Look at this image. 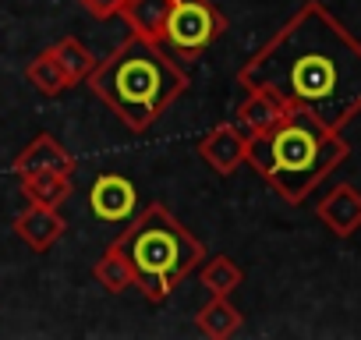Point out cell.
Returning a JSON list of instances; mask_svg holds the SVG:
<instances>
[{
  "instance_id": "cell-6",
  "label": "cell",
  "mask_w": 361,
  "mask_h": 340,
  "mask_svg": "<svg viewBox=\"0 0 361 340\" xmlns=\"http://www.w3.org/2000/svg\"><path fill=\"white\" fill-rule=\"evenodd\" d=\"M85 202H89V213L99 224H114V227L131 224L142 210L138 188L124 174H96L89 192H85Z\"/></svg>"
},
{
  "instance_id": "cell-13",
  "label": "cell",
  "mask_w": 361,
  "mask_h": 340,
  "mask_svg": "<svg viewBox=\"0 0 361 340\" xmlns=\"http://www.w3.org/2000/svg\"><path fill=\"white\" fill-rule=\"evenodd\" d=\"M18 188H22V199H25L29 206H50V210H61V206L75 195L71 174H57V170L18 178Z\"/></svg>"
},
{
  "instance_id": "cell-4",
  "label": "cell",
  "mask_w": 361,
  "mask_h": 340,
  "mask_svg": "<svg viewBox=\"0 0 361 340\" xmlns=\"http://www.w3.org/2000/svg\"><path fill=\"white\" fill-rule=\"evenodd\" d=\"M114 245L135 269V291L152 305L166 301L173 287L206 259L202 238H195L163 202L142 206L138 217L114 238Z\"/></svg>"
},
{
  "instance_id": "cell-3",
  "label": "cell",
  "mask_w": 361,
  "mask_h": 340,
  "mask_svg": "<svg viewBox=\"0 0 361 340\" xmlns=\"http://www.w3.org/2000/svg\"><path fill=\"white\" fill-rule=\"evenodd\" d=\"M347 156L350 145L343 131L322 124L301 107H287L269 131L248 142L245 166H252L287 206H301Z\"/></svg>"
},
{
  "instance_id": "cell-1",
  "label": "cell",
  "mask_w": 361,
  "mask_h": 340,
  "mask_svg": "<svg viewBox=\"0 0 361 340\" xmlns=\"http://www.w3.org/2000/svg\"><path fill=\"white\" fill-rule=\"evenodd\" d=\"M343 131L361 114V40L319 0L301 4L234 75Z\"/></svg>"
},
{
  "instance_id": "cell-7",
  "label": "cell",
  "mask_w": 361,
  "mask_h": 340,
  "mask_svg": "<svg viewBox=\"0 0 361 340\" xmlns=\"http://www.w3.org/2000/svg\"><path fill=\"white\" fill-rule=\"evenodd\" d=\"M248 135L241 131V124L238 121H220V124H213L202 138H199V145H195V152H199V159L209 166V170H216V174H234L238 166H245V152H248Z\"/></svg>"
},
{
  "instance_id": "cell-8",
  "label": "cell",
  "mask_w": 361,
  "mask_h": 340,
  "mask_svg": "<svg viewBox=\"0 0 361 340\" xmlns=\"http://www.w3.org/2000/svg\"><path fill=\"white\" fill-rule=\"evenodd\" d=\"M47 170H57V174H75L78 159L75 152L50 131H39L36 138H29V145L18 149V156L11 159V174L15 178H29V174H47Z\"/></svg>"
},
{
  "instance_id": "cell-9",
  "label": "cell",
  "mask_w": 361,
  "mask_h": 340,
  "mask_svg": "<svg viewBox=\"0 0 361 340\" xmlns=\"http://www.w3.org/2000/svg\"><path fill=\"white\" fill-rule=\"evenodd\" d=\"M315 217H319V224H322L329 234H336V238L357 234V231H361V192H357L354 185H347V181L333 185V188L315 202Z\"/></svg>"
},
{
  "instance_id": "cell-11",
  "label": "cell",
  "mask_w": 361,
  "mask_h": 340,
  "mask_svg": "<svg viewBox=\"0 0 361 340\" xmlns=\"http://www.w3.org/2000/svg\"><path fill=\"white\" fill-rule=\"evenodd\" d=\"M283 114H287V103L276 92H269V89H245V96H241V103L234 110V121L241 124V131L248 138H255V135L269 131Z\"/></svg>"
},
{
  "instance_id": "cell-18",
  "label": "cell",
  "mask_w": 361,
  "mask_h": 340,
  "mask_svg": "<svg viewBox=\"0 0 361 340\" xmlns=\"http://www.w3.org/2000/svg\"><path fill=\"white\" fill-rule=\"evenodd\" d=\"M25 82H29L36 92H43V96H61L64 89H71V82H68L61 61L54 57V50H43V54H36V57L25 64Z\"/></svg>"
},
{
  "instance_id": "cell-2",
  "label": "cell",
  "mask_w": 361,
  "mask_h": 340,
  "mask_svg": "<svg viewBox=\"0 0 361 340\" xmlns=\"http://www.w3.org/2000/svg\"><path fill=\"white\" fill-rule=\"evenodd\" d=\"M85 85L114 117H121L128 131L142 135L188 92L192 82L180 61L156 40L128 32V40L96 64Z\"/></svg>"
},
{
  "instance_id": "cell-5",
  "label": "cell",
  "mask_w": 361,
  "mask_h": 340,
  "mask_svg": "<svg viewBox=\"0 0 361 340\" xmlns=\"http://www.w3.org/2000/svg\"><path fill=\"white\" fill-rule=\"evenodd\" d=\"M227 29L231 18L213 0H173L159 32V47L177 61H199Z\"/></svg>"
},
{
  "instance_id": "cell-14",
  "label": "cell",
  "mask_w": 361,
  "mask_h": 340,
  "mask_svg": "<svg viewBox=\"0 0 361 340\" xmlns=\"http://www.w3.org/2000/svg\"><path fill=\"white\" fill-rule=\"evenodd\" d=\"M170 4L173 0H128V4H121V18H124L128 32L159 43V32H163L166 15H170Z\"/></svg>"
},
{
  "instance_id": "cell-12",
  "label": "cell",
  "mask_w": 361,
  "mask_h": 340,
  "mask_svg": "<svg viewBox=\"0 0 361 340\" xmlns=\"http://www.w3.org/2000/svg\"><path fill=\"white\" fill-rule=\"evenodd\" d=\"M245 326L241 308L231 301V294H209V301L195 312V329L206 340H231Z\"/></svg>"
},
{
  "instance_id": "cell-15",
  "label": "cell",
  "mask_w": 361,
  "mask_h": 340,
  "mask_svg": "<svg viewBox=\"0 0 361 340\" xmlns=\"http://www.w3.org/2000/svg\"><path fill=\"white\" fill-rule=\"evenodd\" d=\"M92 277H96V284H99L106 294H124V291L135 287V269H131V262L124 259V252H121L114 241H110V245L103 248V255L96 259Z\"/></svg>"
},
{
  "instance_id": "cell-19",
  "label": "cell",
  "mask_w": 361,
  "mask_h": 340,
  "mask_svg": "<svg viewBox=\"0 0 361 340\" xmlns=\"http://www.w3.org/2000/svg\"><path fill=\"white\" fill-rule=\"evenodd\" d=\"M78 4L85 8V15H92V18H99V22L121 15V0H78Z\"/></svg>"
},
{
  "instance_id": "cell-17",
  "label": "cell",
  "mask_w": 361,
  "mask_h": 340,
  "mask_svg": "<svg viewBox=\"0 0 361 340\" xmlns=\"http://www.w3.org/2000/svg\"><path fill=\"white\" fill-rule=\"evenodd\" d=\"M199 284L209 294H234L245 284V269L231 255H206L199 262Z\"/></svg>"
},
{
  "instance_id": "cell-20",
  "label": "cell",
  "mask_w": 361,
  "mask_h": 340,
  "mask_svg": "<svg viewBox=\"0 0 361 340\" xmlns=\"http://www.w3.org/2000/svg\"><path fill=\"white\" fill-rule=\"evenodd\" d=\"M121 4H128V0H121Z\"/></svg>"
},
{
  "instance_id": "cell-10",
  "label": "cell",
  "mask_w": 361,
  "mask_h": 340,
  "mask_svg": "<svg viewBox=\"0 0 361 340\" xmlns=\"http://www.w3.org/2000/svg\"><path fill=\"white\" fill-rule=\"evenodd\" d=\"M11 231H15V238H18L22 245H29L32 252H50V248L64 238L68 220L61 217V210H50V206H25V210L15 217Z\"/></svg>"
},
{
  "instance_id": "cell-16",
  "label": "cell",
  "mask_w": 361,
  "mask_h": 340,
  "mask_svg": "<svg viewBox=\"0 0 361 340\" xmlns=\"http://www.w3.org/2000/svg\"><path fill=\"white\" fill-rule=\"evenodd\" d=\"M50 50H54V57L61 61V68H64V75H68V82H71V85L89 82V75H92V71H96V64H99V57H96L82 40H75V36L57 40Z\"/></svg>"
}]
</instances>
